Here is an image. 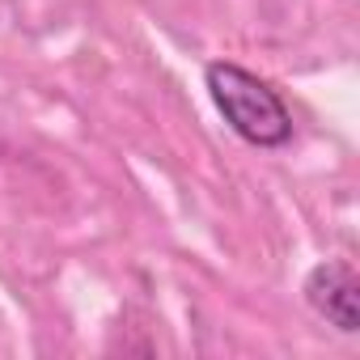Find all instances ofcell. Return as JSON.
Here are the masks:
<instances>
[{
	"mask_svg": "<svg viewBox=\"0 0 360 360\" xmlns=\"http://www.w3.org/2000/svg\"><path fill=\"white\" fill-rule=\"evenodd\" d=\"M204 81H208V94H212L217 110L225 115V123L246 144H255V148H280V144L292 140V115H288L284 98L263 77H255L242 64L217 60V64L204 68Z\"/></svg>",
	"mask_w": 360,
	"mask_h": 360,
	"instance_id": "obj_1",
	"label": "cell"
},
{
	"mask_svg": "<svg viewBox=\"0 0 360 360\" xmlns=\"http://www.w3.org/2000/svg\"><path fill=\"white\" fill-rule=\"evenodd\" d=\"M305 301L343 335H356L360 330V280L347 263L330 259V263H318L309 276H305Z\"/></svg>",
	"mask_w": 360,
	"mask_h": 360,
	"instance_id": "obj_2",
	"label": "cell"
}]
</instances>
